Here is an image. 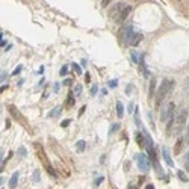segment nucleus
Instances as JSON below:
<instances>
[{"label": "nucleus", "instance_id": "nucleus-21", "mask_svg": "<svg viewBox=\"0 0 189 189\" xmlns=\"http://www.w3.org/2000/svg\"><path fill=\"white\" fill-rule=\"evenodd\" d=\"M112 2H114V0H101V6H103V8H108Z\"/></svg>", "mask_w": 189, "mask_h": 189}, {"label": "nucleus", "instance_id": "nucleus-35", "mask_svg": "<svg viewBox=\"0 0 189 189\" xmlns=\"http://www.w3.org/2000/svg\"><path fill=\"white\" fill-rule=\"evenodd\" d=\"M26 154H27L26 148H20V156H26Z\"/></svg>", "mask_w": 189, "mask_h": 189}, {"label": "nucleus", "instance_id": "nucleus-13", "mask_svg": "<svg viewBox=\"0 0 189 189\" xmlns=\"http://www.w3.org/2000/svg\"><path fill=\"white\" fill-rule=\"evenodd\" d=\"M154 92H156V80L151 77V79H150V90H148V97H150V99L153 97V94H154Z\"/></svg>", "mask_w": 189, "mask_h": 189}, {"label": "nucleus", "instance_id": "nucleus-12", "mask_svg": "<svg viewBox=\"0 0 189 189\" xmlns=\"http://www.w3.org/2000/svg\"><path fill=\"white\" fill-rule=\"evenodd\" d=\"M162 154H163V159H165V162H167V165H168V167H174V162H172L171 156H169L168 150L163 148V150H162Z\"/></svg>", "mask_w": 189, "mask_h": 189}, {"label": "nucleus", "instance_id": "nucleus-31", "mask_svg": "<svg viewBox=\"0 0 189 189\" xmlns=\"http://www.w3.org/2000/svg\"><path fill=\"white\" fill-rule=\"evenodd\" d=\"M33 174H35V176H33V180H35V182H38V180H40V172H38V171H35Z\"/></svg>", "mask_w": 189, "mask_h": 189}, {"label": "nucleus", "instance_id": "nucleus-33", "mask_svg": "<svg viewBox=\"0 0 189 189\" xmlns=\"http://www.w3.org/2000/svg\"><path fill=\"white\" fill-rule=\"evenodd\" d=\"M6 76H8L6 73H2V74H0V82H3V80H6Z\"/></svg>", "mask_w": 189, "mask_h": 189}, {"label": "nucleus", "instance_id": "nucleus-2", "mask_svg": "<svg viewBox=\"0 0 189 189\" xmlns=\"http://www.w3.org/2000/svg\"><path fill=\"white\" fill-rule=\"evenodd\" d=\"M186 119H188V109H180V112L176 115L174 118V126H176V133H179L180 130L185 127L186 124Z\"/></svg>", "mask_w": 189, "mask_h": 189}, {"label": "nucleus", "instance_id": "nucleus-16", "mask_svg": "<svg viewBox=\"0 0 189 189\" xmlns=\"http://www.w3.org/2000/svg\"><path fill=\"white\" fill-rule=\"evenodd\" d=\"M76 148H77L79 153L85 151V148H86V142H85V141H77V142H76Z\"/></svg>", "mask_w": 189, "mask_h": 189}, {"label": "nucleus", "instance_id": "nucleus-24", "mask_svg": "<svg viewBox=\"0 0 189 189\" xmlns=\"http://www.w3.org/2000/svg\"><path fill=\"white\" fill-rule=\"evenodd\" d=\"M70 123H71V119H64V121L61 123V126H62V127H68Z\"/></svg>", "mask_w": 189, "mask_h": 189}, {"label": "nucleus", "instance_id": "nucleus-41", "mask_svg": "<svg viewBox=\"0 0 189 189\" xmlns=\"http://www.w3.org/2000/svg\"><path fill=\"white\" fill-rule=\"evenodd\" d=\"M129 110H130V112H133V103H130V106H129Z\"/></svg>", "mask_w": 189, "mask_h": 189}, {"label": "nucleus", "instance_id": "nucleus-9", "mask_svg": "<svg viewBox=\"0 0 189 189\" xmlns=\"http://www.w3.org/2000/svg\"><path fill=\"white\" fill-rule=\"evenodd\" d=\"M130 14H132V6H127V5H126V6L123 8V11H121V12L118 14V17H117L115 20L119 21V23H121V21H126Z\"/></svg>", "mask_w": 189, "mask_h": 189}, {"label": "nucleus", "instance_id": "nucleus-38", "mask_svg": "<svg viewBox=\"0 0 189 189\" xmlns=\"http://www.w3.org/2000/svg\"><path fill=\"white\" fill-rule=\"evenodd\" d=\"M97 90H99V88H97V85H95V86H92V91H91V92H92V94H95Z\"/></svg>", "mask_w": 189, "mask_h": 189}, {"label": "nucleus", "instance_id": "nucleus-3", "mask_svg": "<svg viewBox=\"0 0 189 189\" xmlns=\"http://www.w3.org/2000/svg\"><path fill=\"white\" fill-rule=\"evenodd\" d=\"M36 151H38V156H40V159L42 160V163H44V167H46V169L50 172V176H53V177H56V171L53 169V167H51V163L49 162V159L46 158V153H44V148L41 147L40 144H36Z\"/></svg>", "mask_w": 189, "mask_h": 189}, {"label": "nucleus", "instance_id": "nucleus-36", "mask_svg": "<svg viewBox=\"0 0 189 189\" xmlns=\"http://www.w3.org/2000/svg\"><path fill=\"white\" fill-rule=\"evenodd\" d=\"M132 92V85H127V90H126V94H130Z\"/></svg>", "mask_w": 189, "mask_h": 189}, {"label": "nucleus", "instance_id": "nucleus-15", "mask_svg": "<svg viewBox=\"0 0 189 189\" xmlns=\"http://www.w3.org/2000/svg\"><path fill=\"white\" fill-rule=\"evenodd\" d=\"M123 115H124V106H123L121 101H117V117L121 118Z\"/></svg>", "mask_w": 189, "mask_h": 189}, {"label": "nucleus", "instance_id": "nucleus-4", "mask_svg": "<svg viewBox=\"0 0 189 189\" xmlns=\"http://www.w3.org/2000/svg\"><path fill=\"white\" fill-rule=\"evenodd\" d=\"M124 6H126V3H124V2H118V3L112 5V8H110L109 12H108V17H109L110 20H115V18L118 17V14L123 11Z\"/></svg>", "mask_w": 189, "mask_h": 189}, {"label": "nucleus", "instance_id": "nucleus-17", "mask_svg": "<svg viewBox=\"0 0 189 189\" xmlns=\"http://www.w3.org/2000/svg\"><path fill=\"white\" fill-rule=\"evenodd\" d=\"M182 145H183V141H182V138H179L177 142H176V147H174V153H176V154H180V148H182Z\"/></svg>", "mask_w": 189, "mask_h": 189}, {"label": "nucleus", "instance_id": "nucleus-8", "mask_svg": "<svg viewBox=\"0 0 189 189\" xmlns=\"http://www.w3.org/2000/svg\"><path fill=\"white\" fill-rule=\"evenodd\" d=\"M174 112H176V104H174V103H168V104H167V108L162 110L160 119H162V121H165V119L168 118L171 114H174Z\"/></svg>", "mask_w": 189, "mask_h": 189}, {"label": "nucleus", "instance_id": "nucleus-27", "mask_svg": "<svg viewBox=\"0 0 189 189\" xmlns=\"http://www.w3.org/2000/svg\"><path fill=\"white\" fill-rule=\"evenodd\" d=\"M21 68H23V67H21V65H18V67L15 68V71L12 73V76H17V74H18V73H20V71H21Z\"/></svg>", "mask_w": 189, "mask_h": 189}, {"label": "nucleus", "instance_id": "nucleus-40", "mask_svg": "<svg viewBox=\"0 0 189 189\" xmlns=\"http://www.w3.org/2000/svg\"><path fill=\"white\" fill-rule=\"evenodd\" d=\"M101 182H103V179H101V177H100L99 180H95V185H100V183H101Z\"/></svg>", "mask_w": 189, "mask_h": 189}, {"label": "nucleus", "instance_id": "nucleus-1", "mask_svg": "<svg viewBox=\"0 0 189 189\" xmlns=\"http://www.w3.org/2000/svg\"><path fill=\"white\" fill-rule=\"evenodd\" d=\"M174 80H168V79H163L160 82L159 88L156 90V97H154V106H156V109H159L160 104H162V101L165 100V97L168 95L169 92L172 91L174 88Z\"/></svg>", "mask_w": 189, "mask_h": 189}, {"label": "nucleus", "instance_id": "nucleus-22", "mask_svg": "<svg viewBox=\"0 0 189 189\" xmlns=\"http://www.w3.org/2000/svg\"><path fill=\"white\" fill-rule=\"evenodd\" d=\"M73 70L76 71V74H82V70H80V67L77 64H73Z\"/></svg>", "mask_w": 189, "mask_h": 189}, {"label": "nucleus", "instance_id": "nucleus-14", "mask_svg": "<svg viewBox=\"0 0 189 189\" xmlns=\"http://www.w3.org/2000/svg\"><path fill=\"white\" fill-rule=\"evenodd\" d=\"M135 136H136V142L139 144V147H145V135H142V133L138 132Z\"/></svg>", "mask_w": 189, "mask_h": 189}, {"label": "nucleus", "instance_id": "nucleus-37", "mask_svg": "<svg viewBox=\"0 0 189 189\" xmlns=\"http://www.w3.org/2000/svg\"><path fill=\"white\" fill-rule=\"evenodd\" d=\"M8 90V86H6V85H3V86H2V88H0V94H2V92H3V91H6Z\"/></svg>", "mask_w": 189, "mask_h": 189}, {"label": "nucleus", "instance_id": "nucleus-23", "mask_svg": "<svg viewBox=\"0 0 189 189\" xmlns=\"http://www.w3.org/2000/svg\"><path fill=\"white\" fill-rule=\"evenodd\" d=\"M179 179L182 180V182H188V177H186L185 172H182V171H179Z\"/></svg>", "mask_w": 189, "mask_h": 189}, {"label": "nucleus", "instance_id": "nucleus-20", "mask_svg": "<svg viewBox=\"0 0 189 189\" xmlns=\"http://www.w3.org/2000/svg\"><path fill=\"white\" fill-rule=\"evenodd\" d=\"M67 101H68V106H74V103H76V99L73 97V94H71V92H70V95H68V100H67Z\"/></svg>", "mask_w": 189, "mask_h": 189}, {"label": "nucleus", "instance_id": "nucleus-34", "mask_svg": "<svg viewBox=\"0 0 189 189\" xmlns=\"http://www.w3.org/2000/svg\"><path fill=\"white\" fill-rule=\"evenodd\" d=\"M109 86H110V88H115V86H117V80H112V82H109Z\"/></svg>", "mask_w": 189, "mask_h": 189}, {"label": "nucleus", "instance_id": "nucleus-42", "mask_svg": "<svg viewBox=\"0 0 189 189\" xmlns=\"http://www.w3.org/2000/svg\"><path fill=\"white\" fill-rule=\"evenodd\" d=\"M145 188H147V189H154V186H153V185H147Z\"/></svg>", "mask_w": 189, "mask_h": 189}, {"label": "nucleus", "instance_id": "nucleus-26", "mask_svg": "<svg viewBox=\"0 0 189 189\" xmlns=\"http://www.w3.org/2000/svg\"><path fill=\"white\" fill-rule=\"evenodd\" d=\"M67 73H68V68H67V67H62V68H61V76H65Z\"/></svg>", "mask_w": 189, "mask_h": 189}, {"label": "nucleus", "instance_id": "nucleus-11", "mask_svg": "<svg viewBox=\"0 0 189 189\" xmlns=\"http://www.w3.org/2000/svg\"><path fill=\"white\" fill-rule=\"evenodd\" d=\"M18 174H20L18 171H15V172L12 174V177H11V180H9V188L14 189V188L18 186Z\"/></svg>", "mask_w": 189, "mask_h": 189}, {"label": "nucleus", "instance_id": "nucleus-19", "mask_svg": "<svg viewBox=\"0 0 189 189\" xmlns=\"http://www.w3.org/2000/svg\"><path fill=\"white\" fill-rule=\"evenodd\" d=\"M61 109H62L61 106H56V108H55V109H53V110H50V112H49V117H50V118H53V117H56V115H58V114H59V112H61Z\"/></svg>", "mask_w": 189, "mask_h": 189}, {"label": "nucleus", "instance_id": "nucleus-18", "mask_svg": "<svg viewBox=\"0 0 189 189\" xmlns=\"http://www.w3.org/2000/svg\"><path fill=\"white\" fill-rule=\"evenodd\" d=\"M130 58H132V61H133V62H135V64H138V62H139V55H138V51H135V50H133V51H132V53H130Z\"/></svg>", "mask_w": 189, "mask_h": 189}, {"label": "nucleus", "instance_id": "nucleus-39", "mask_svg": "<svg viewBox=\"0 0 189 189\" xmlns=\"http://www.w3.org/2000/svg\"><path fill=\"white\" fill-rule=\"evenodd\" d=\"M85 109H86V108H85V106H83V108H82V109H80V112H79V115H83V112H85Z\"/></svg>", "mask_w": 189, "mask_h": 189}, {"label": "nucleus", "instance_id": "nucleus-6", "mask_svg": "<svg viewBox=\"0 0 189 189\" xmlns=\"http://www.w3.org/2000/svg\"><path fill=\"white\" fill-rule=\"evenodd\" d=\"M138 168H139V171H142V172H147L150 169V167H151V160L148 159V158H145L144 154H139L138 156Z\"/></svg>", "mask_w": 189, "mask_h": 189}, {"label": "nucleus", "instance_id": "nucleus-30", "mask_svg": "<svg viewBox=\"0 0 189 189\" xmlns=\"http://www.w3.org/2000/svg\"><path fill=\"white\" fill-rule=\"evenodd\" d=\"M185 165H186V167L189 168V151H188V154L185 156Z\"/></svg>", "mask_w": 189, "mask_h": 189}, {"label": "nucleus", "instance_id": "nucleus-10", "mask_svg": "<svg viewBox=\"0 0 189 189\" xmlns=\"http://www.w3.org/2000/svg\"><path fill=\"white\" fill-rule=\"evenodd\" d=\"M141 41H142V33H133V36L130 38L129 44L130 46H133V47H136V46H139Z\"/></svg>", "mask_w": 189, "mask_h": 189}, {"label": "nucleus", "instance_id": "nucleus-29", "mask_svg": "<svg viewBox=\"0 0 189 189\" xmlns=\"http://www.w3.org/2000/svg\"><path fill=\"white\" fill-rule=\"evenodd\" d=\"M74 91H76V94L79 95L80 92H82V85H76V90H74Z\"/></svg>", "mask_w": 189, "mask_h": 189}, {"label": "nucleus", "instance_id": "nucleus-43", "mask_svg": "<svg viewBox=\"0 0 189 189\" xmlns=\"http://www.w3.org/2000/svg\"><path fill=\"white\" fill-rule=\"evenodd\" d=\"M2 183H3V179H0V185H2Z\"/></svg>", "mask_w": 189, "mask_h": 189}, {"label": "nucleus", "instance_id": "nucleus-7", "mask_svg": "<svg viewBox=\"0 0 189 189\" xmlns=\"http://www.w3.org/2000/svg\"><path fill=\"white\" fill-rule=\"evenodd\" d=\"M133 33H135V27H133V26H126V27L123 29V32H121V38H123V41H124V44H129L130 38L133 36Z\"/></svg>", "mask_w": 189, "mask_h": 189}, {"label": "nucleus", "instance_id": "nucleus-25", "mask_svg": "<svg viewBox=\"0 0 189 189\" xmlns=\"http://www.w3.org/2000/svg\"><path fill=\"white\" fill-rule=\"evenodd\" d=\"M71 83H73V80L71 79H65L64 82H62V85H65V86H70Z\"/></svg>", "mask_w": 189, "mask_h": 189}, {"label": "nucleus", "instance_id": "nucleus-32", "mask_svg": "<svg viewBox=\"0 0 189 189\" xmlns=\"http://www.w3.org/2000/svg\"><path fill=\"white\" fill-rule=\"evenodd\" d=\"M185 90H186V94H189V77L186 80V83H185Z\"/></svg>", "mask_w": 189, "mask_h": 189}, {"label": "nucleus", "instance_id": "nucleus-5", "mask_svg": "<svg viewBox=\"0 0 189 189\" xmlns=\"http://www.w3.org/2000/svg\"><path fill=\"white\" fill-rule=\"evenodd\" d=\"M8 110L11 112V117L14 119H17L20 124H23V126H26V119L21 117V112L18 109H17V106H14V104H8Z\"/></svg>", "mask_w": 189, "mask_h": 189}, {"label": "nucleus", "instance_id": "nucleus-28", "mask_svg": "<svg viewBox=\"0 0 189 189\" xmlns=\"http://www.w3.org/2000/svg\"><path fill=\"white\" fill-rule=\"evenodd\" d=\"M118 127H119V124H112V129H110L109 133H114L115 130H118Z\"/></svg>", "mask_w": 189, "mask_h": 189}]
</instances>
